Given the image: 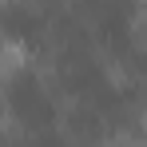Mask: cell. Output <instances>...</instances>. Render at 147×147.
Wrapping results in <instances>:
<instances>
[{"label": "cell", "instance_id": "obj_1", "mask_svg": "<svg viewBox=\"0 0 147 147\" xmlns=\"http://www.w3.org/2000/svg\"><path fill=\"white\" fill-rule=\"evenodd\" d=\"M24 64H32V48H28L24 40H16V36H8V44H4V76L20 72Z\"/></svg>", "mask_w": 147, "mask_h": 147}, {"label": "cell", "instance_id": "obj_2", "mask_svg": "<svg viewBox=\"0 0 147 147\" xmlns=\"http://www.w3.org/2000/svg\"><path fill=\"white\" fill-rule=\"evenodd\" d=\"M139 131H143V135H147V107H143V111H139Z\"/></svg>", "mask_w": 147, "mask_h": 147}, {"label": "cell", "instance_id": "obj_3", "mask_svg": "<svg viewBox=\"0 0 147 147\" xmlns=\"http://www.w3.org/2000/svg\"><path fill=\"white\" fill-rule=\"evenodd\" d=\"M139 4H143V8H147V0H139Z\"/></svg>", "mask_w": 147, "mask_h": 147}]
</instances>
